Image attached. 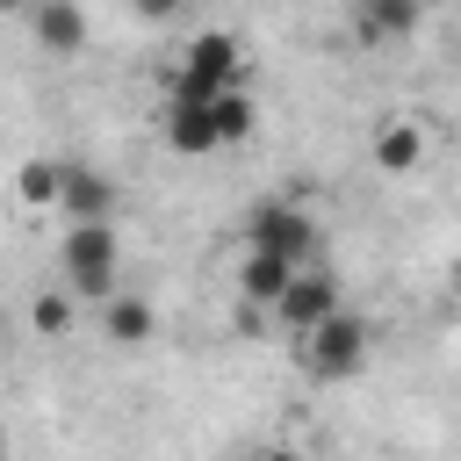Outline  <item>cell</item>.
I'll return each instance as SVG.
<instances>
[{"label":"cell","mask_w":461,"mask_h":461,"mask_svg":"<svg viewBox=\"0 0 461 461\" xmlns=\"http://www.w3.org/2000/svg\"><path fill=\"white\" fill-rule=\"evenodd\" d=\"M425 22V0H353V36L360 43H411Z\"/></svg>","instance_id":"10"},{"label":"cell","mask_w":461,"mask_h":461,"mask_svg":"<svg viewBox=\"0 0 461 461\" xmlns=\"http://www.w3.org/2000/svg\"><path fill=\"white\" fill-rule=\"evenodd\" d=\"M158 137H166L173 158H209V151H223V144H216V115H209V101H187V94H166V108H158Z\"/></svg>","instance_id":"7"},{"label":"cell","mask_w":461,"mask_h":461,"mask_svg":"<svg viewBox=\"0 0 461 461\" xmlns=\"http://www.w3.org/2000/svg\"><path fill=\"white\" fill-rule=\"evenodd\" d=\"M130 7H137V22H151V29H166V22H180V14L194 7V0H130Z\"/></svg>","instance_id":"16"},{"label":"cell","mask_w":461,"mask_h":461,"mask_svg":"<svg viewBox=\"0 0 461 461\" xmlns=\"http://www.w3.org/2000/svg\"><path fill=\"white\" fill-rule=\"evenodd\" d=\"M29 29H36V43H43L50 58H79L86 36H94L79 0H29Z\"/></svg>","instance_id":"9"},{"label":"cell","mask_w":461,"mask_h":461,"mask_svg":"<svg viewBox=\"0 0 461 461\" xmlns=\"http://www.w3.org/2000/svg\"><path fill=\"white\" fill-rule=\"evenodd\" d=\"M367 158H375V173H396V180H403V173H418V166H425V122H418V115H403V108H396V115H382V122H375V137H367Z\"/></svg>","instance_id":"8"},{"label":"cell","mask_w":461,"mask_h":461,"mask_svg":"<svg viewBox=\"0 0 461 461\" xmlns=\"http://www.w3.org/2000/svg\"><path fill=\"white\" fill-rule=\"evenodd\" d=\"M295 274H303L295 259H274V252H238V281H230V288H238L252 310H274V303H281V288H288Z\"/></svg>","instance_id":"12"},{"label":"cell","mask_w":461,"mask_h":461,"mask_svg":"<svg viewBox=\"0 0 461 461\" xmlns=\"http://www.w3.org/2000/svg\"><path fill=\"white\" fill-rule=\"evenodd\" d=\"M209 115H216V144H223V151H230V144H245V137L259 130V101H252V86L216 94V101H209Z\"/></svg>","instance_id":"13"},{"label":"cell","mask_w":461,"mask_h":461,"mask_svg":"<svg viewBox=\"0 0 461 461\" xmlns=\"http://www.w3.org/2000/svg\"><path fill=\"white\" fill-rule=\"evenodd\" d=\"M58 281L79 303H108L122 288V230L115 223H65L58 230Z\"/></svg>","instance_id":"1"},{"label":"cell","mask_w":461,"mask_h":461,"mask_svg":"<svg viewBox=\"0 0 461 461\" xmlns=\"http://www.w3.org/2000/svg\"><path fill=\"white\" fill-rule=\"evenodd\" d=\"M230 86H245V43H238L230 29H202V36H187L180 58L166 65V94L216 101V94H230Z\"/></svg>","instance_id":"2"},{"label":"cell","mask_w":461,"mask_h":461,"mask_svg":"<svg viewBox=\"0 0 461 461\" xmlns=\"http://www.w3.org/2000/svg\"><path fill=\"white\" fill-rule=\"evenodd\" d=\"M122 216V187L86 166V158H65V180H58V223H115Z\"/></svg>","instance_id":"6"},{"label":"cell","mask_w":461,"mask_h":461,"mask_svg":"<svg viewBox=\"0 0 461 461\" xmlns=\"http://www.w3.org/2000/svg\"><path fill=\"white\" fill-rule=\"evenodd\" d=\"M238 245H245V252H274V259L310 267V252H317V216H310L303 202H259V209H245Z\"/></svg>","instance_id":"4"},{"label":"cell","mask_w":461,"mask_h":461,"mask_svg":"<svg viewBox=\"0 0 461 461\" xmlns=\"http://www.w3.org/2000/svg\"><path fill=\"white\" fill-rule=\"evenodd\" d=\"M0 461H7V439H0Z\"/></svg>","instance_id":"19"},{"label":"cell","mask_w":461,"mask_h":461,"mask_svg":"<svg viewBox=\"0 0 461 461\" xmlns=\"http://www.w3.org/2000/svg\"><path fill=\"white\" fill-rule=\"evenodd\" d=\"M151 331H158V310H151L144 295H130V288H115V295L101 303V339H108V346H122V353H137V346H151Z\"/></svg>","instance_id":"11"},{"label":"cell","mask_w":461,"mask_h":461,"mask_svg":"<svg viewBox=\"0 0 461 461\" xmlns=\"http://www.w3.org/2000/svg\"><path fill=\"white\" fill-rule=\"evenodd\" d=\"M295 353H303V367H310L317 382H353V375L367 367V353H375V331H367V317L331 310L324 324H310V331L295 339Z\"/></svg>","instance_id":"3"},{"label":"cell","mask_w":461,"mask_h":461,"mask_svg":"<svg viewBox=\"0 0 461 461\" xmlns=\"http://www.w3.org/2000/svg\"><path fill=\"white\" fill-rule=\"evenodd\" d=\"M331 310H346V295H339V274L310 259V267H303V274H295V281L281 288V303H274L267 317H274V324H281L288 339H303V331H310V324H324Z\"/></svg>","instance_id":"5"},{"label":"cell","mask_w":461,"mask_h":461,"mask_svg":"<svg viewBox=\"0 0 461 461\" xmlns=\"http://www.w3.org/2000/svg\"><path fill=\"white\" fill-rule=\"evenodd\" d=\"M58 180H65V158H22L14 166V194L29 209H58Z\"/></svg>","instance_id":"15"},{"label":"cell","mask_w":461,"mask_h":461,"mask_svg":"<svg viewBox=\"0 0 461 461\" xmlns=\"http://www.w3.org/2000/svg\"><path fill=\"white\" fill-rule=\"evenodd\" d=\"M72 324H79V295L72 288H36L29 295V331L36 339H65Z\"/></svg>","instance_id":"14"},{"label":"cell","mask_w":461,"mask_h":461,"mask_svg":"<svg viewBox=\"0 0 461 461\" xmlns=\"http://www.w3.org/2000/svg\"><path fill=\"white\" fill-rule=\"evenodd\" d=\"M22 7H29V0H0V14H22Z\"/></svg>","instance_id":"18"},{"label":"cell","mask_w":461,"mask_h":461,"mask_svg":"<svg viewBox=\"0 0 461 461\" xmlns=\"http://www.w3.org/2000/svg\"><path fill=\"white\" fill-rule=\"evenodd\" d=\"M252 461H310V454H303V447H288V439H274V447H259Z\"/></svg>","instance_id":"17"}]
</instances>
